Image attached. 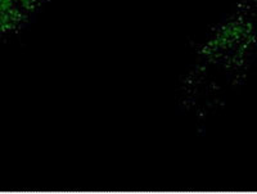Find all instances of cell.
<instances>
[{
    "mask_svg": "<svg viewBox=\"0 0 257 194\" xmlns=\"http://www.w3.org/2000/svg\"><path fill=\"white\" fill-rule=\"evenodd\" d=\"M47 3L48 0H0V43L29 27Z\"/></svg>",
    "mask_w": 257,
    "mask_h": 194,
    "instance_id": "cell-1",
    "label": "cell"
}]
</instances>
